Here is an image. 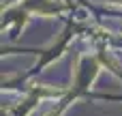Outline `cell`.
I'll list each match as a JSON object with an SVG mask.
<instances>
[{
    "instance_id": "cell-1",
    "label": "cell",
    "mask_w": 122,
    "mask_h": 116,
    "mask_svg": "<svg viewBox=\"0 0 122 116\" xmlns=\"http://www.w3.org/2000/svg\"><path fill=\"white\" fill-rule=\"evenodd\" d=\"M114 2H118V4H122V0H114Z\"/></svg>"
}]
</instances>
